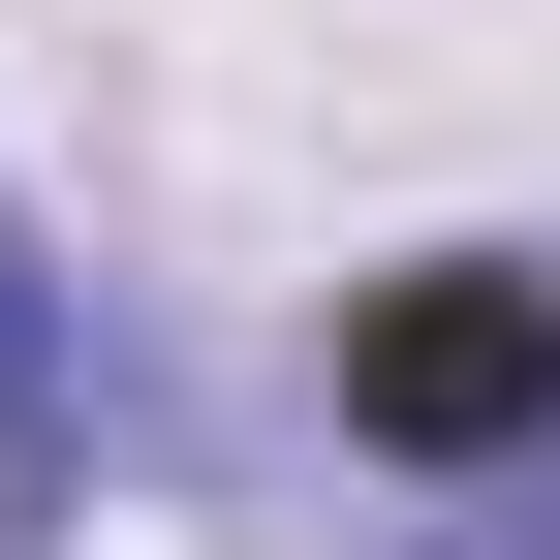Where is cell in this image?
<instances>
[{
  "instance_id": "6da1fadb",
  "label": "cell",
  "mask_w": 560,
  "mask_h": 560,
  "mask_svg": "<svg viewBox=\"0 0 560 560\" xmlns=\"http://www.w3.org/2000/svg\"><path fill=\"white\" fill-rule=\"evenodd\" d=\"M312 405H342V467H374V560H560V249L342 280Z\"/></svg>"
},
{
  "instance_id": "7a4b0ae2",
  "label": "cell",
  "mask_w": 560,
  "mask_h": 560,
  "mask_svg": "<svg viewBox=\"0 0 560 560\" xmlns=\"http://www.w3.org/2000/svg\"><path fill=\"white\" fill-rule=\"evenodd\" d=\"M94 436H125V374H94V312H62V280L0 249V499H62Z\"/></svg>"
}]
</instances>
